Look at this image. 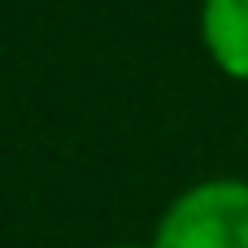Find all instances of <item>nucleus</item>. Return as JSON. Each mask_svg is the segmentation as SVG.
<instances>
[{
  "label": "nucleus",
  "instance_id": "f03ea898",
  "mask_svg": "<svg viewBox=\"0 0 248 248\" xmlns=\"http://www.w3.org/2000/svg\"><path fill=\"white\" fill-rule=\"evenodd\" d=\"M201 39L222 74L248 83V0H201Z\"/></svg>",
  "mask_w": 248,
  "mask_h": 248
},
{
  "label": "nucleus",
  "instance_id": "7ed1b4c3",
  "mask_svg": "<svg viewBox=\"0 0 248 248\" xmlns=\"http://www.w3.org/2000/svg\"><path fill=\"white\" fill-rule=\"evenodd\" d=\"M113 248H153V244H113Z\"/></svg>",
  "mask_w": 248,
  "mask_h": 248
},
{
  "label": "nucleus",
  "instance_id": "f257e3e1",
  "mask_svg": "<svg viewBox=\"0 0 248 248\" xmlns=\"http://www.w3.org/2000/svg\"><path fill=\"white\" fill-rule=\"evenodd\" d=\"M153 248H248V183L205 179L170 201Z\"/></svg>",
  "mask_w": 248,
  "mask_h": 248
}]
</instances>
